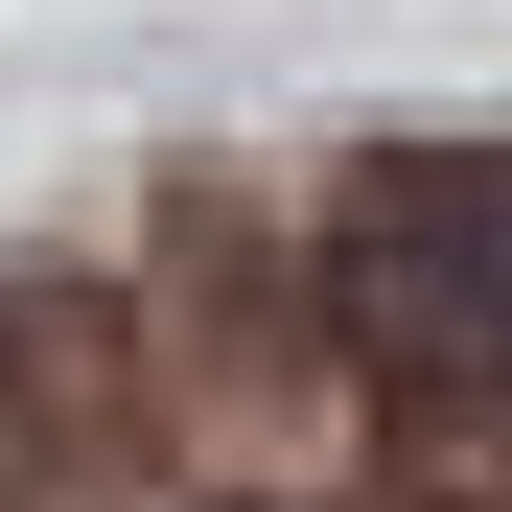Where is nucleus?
Listing matches in <instances>:
<instances>
[{
    "mask_svg": "<svg viewBox=\"0 0 512 512\" xmlns=\"http://www.w3.org/2000/svg\"><path fill=\"white\" fill-rule=\"evenodd\" d=\"M0 512H512V350H396L303 280L280 163H163L0 256Z\"/></svg>",
    "mask_w": 512,
    "mask_h": 512,
    "instance_id": "1",
    "label": "nucleus"
}]
</instances>
